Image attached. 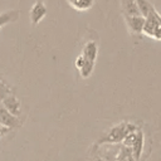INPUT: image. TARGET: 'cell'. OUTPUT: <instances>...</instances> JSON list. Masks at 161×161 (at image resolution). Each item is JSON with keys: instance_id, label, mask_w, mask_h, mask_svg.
<instances>
[{"instance_id": "cell-7", "label": "cell", "mask_w": 161, "mask_h": 161, "mask_svg": "<svg viewBox=\"0 0 161 161\" xmlns=\"http://www.w3.org/2000/svg\"><path fill=\"white\" fill-rule=\"evenodd\" d=\"M121 9L123 16H138L141 15L136 0H121Z\"/></svg>"}, {"instance_id": "cell-4", "label": "cell", "mask_w": 161, "mask_h": 161, "mask_svg": "<svg viewBox=\"0 0 161 161\" xmlns=\"http://www.w3.org/2000/svg\"><path fill=\"white\" fill-rule=\"evenodd\" d=\"M9 113H11L13 116H15V117H19L20 116V113H21V106H20V101L14 96V94H11V96H8L6 98H4L3 101H1V103H0Z\"/></svg>"}, {"instance_id": "cell-12", "label": "cell", "mask_w": 161, "mask_h": 161, "mask_svg": "<svg viewBox=\"0 0 161 161\" xmlns=\"http://www.w3.org/2000/svg\"><path fill=\"white\" fill-rule=\"evenodd\" d=\"M6 131H8V128H6V127H5V126H3V125H1V123H0V136H1V135H3V133H5V132H6Z\"/></svg>"}, {"instance_id": "cell-1", "label": "cell", "mask_w": 161, "mask_h": 161, "mask_svg": "<svg viewBox=\"0 0 161 161\" xmlns=\"http://www.w3.org/2000/svg\"><path fill=\"white\" fill-rule=\"evenodd\" d=\"M141 15L145 18L142 33L153 40H161V15L148 0H136Z\"/></svg>"}, {"instance_id": "cell-8", "label": "cell", "mask_w": 161, "mask_h": 161, "mask_svg": "<svg viewBox=\"0 0 161 161\" xmlns=\"http://www.w3.org/2000/svg\"><path fill=\"white\" fill-rule=\"evenodd\" d=\"M0 123L3 126H5L6 128H11V127H16L19 126V119L18 117L13 116L11 113H9L1 104H0Z\"/></svg>"}, {"instance_id": "cell-10", "label": "cell", "mask_w": 161, "mask_h": 161, "mask_svg": "<svg viewBox=\"0 0 161 161\" xmlns=\"http://www.w3.org/2000/svg\"><path fill=\"white\" fill-rule=\"evenodd\" d=\"M20 13L19 10H8V11H4V13H0V28L9 24V23H13L15 20H18Z\"/></svg>"}, {"instance_id": "cell-5", "label": "cell", "mask_w": 161, "mask_h": 161, "mask_svg": "<svg viewBox=\"0 0 161 161\" xmlns=\"http://www.w3.org/2000/svg\"><path fill=\"white\" fill-rule=\"evenodd\" d=\"M74 64H75V68L79 70V74H80L83 78H88V77L92 74L93 68H94V63L87 60V59L83 58L80 54L77 57Z\"/></svg>"}, {"instance_id": "cell-9", "label": "cell", "mask_w": 161, "mask_h": 161, "mask_svg": "<svg viewBox=\"0 0 161 161\" xmlns=\"http://www.w3.org/2000/svg\"><path fill=\"white\" fill-rule=\"evenodd\" d=\"M67 1L77 11H88L94 5L96 0H67Z\"/></svg>"}, {"instance_id": "cell-6", "label": "cell", "mask_w": 161, "mask_h": 161, "mask_svg": "<svg viewBox=\"0 0 161 161\" xmlns=\"http://www.w3.org/2000/svg\"><path fill=\"white\" fill-rule=\"evenodd\" d=\"M80 55H82L83 58H86L87 60L96 63V59H97V57H98V44H97L94 40H88V42L84 44Z\"/></svg>"}, {"instance_id": "cell-3", "label": "cell", "mask_w": 161, "mask_h": 161, "mask_svg": "<svg viewBox=\"0 0 161 161\" xmlns=\"http://www.w3.org/2000/svg\"><path fill=\"white\" fill-rule=\"evenodd\" d=\"M47 15V6L42 0H38L36 3L33 4L30 13H29V18L33 25H36L38 23H40L43 20V18Z\"/></svg>"}, {"instance_id": "cell-2", "label": "cell", "mask_w": 161, "mask_h": 161, "mask_svg": "<svg viewBox=\"0 0 161 161\" xmlns=\"http://www.w3.org/2000/svg\"><path fill=\"white\" fill-rule=\"evenodd\" d=\"M123 19H125V23H126L131 34H133V35H141L142 34V29H143V24H145V18L142 15L123 16Z\"/></svg>"}, {"instance_id": "cell-11", "label": "cell", "mask_w": 161, "mask_h": 161, "mask_svg": "<svg viewBox=\"0 0 161 161\" xmlns=\"http://www.w3.org/2000/svg\"><path fill=\"white\" fill-rule=\"evenodd\" d=\"M13 94V89H11V87L6 83V80L0 75V102L4 99V98H6L8 96H11Z\"/></svg>"}]
</instances>
